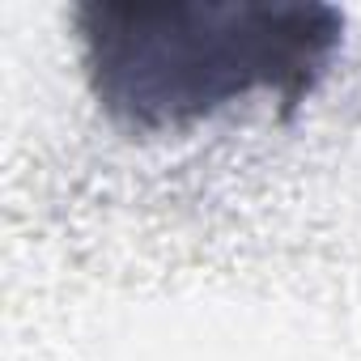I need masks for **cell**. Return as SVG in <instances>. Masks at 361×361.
Wrapping results in <instances>:
<instances>
[{
	"label": "cell",
	"instance_id": "1",
	"mask_svg": "<svg viewBox=\"0 0 361 361\" xmlns=\"http://www.w3.org/2000/svg\"><path fill=\"white\" fill-rule=\"evenodd\" d=\"M73 26L94 102L132 136L188 132L259 94L293 111L344 39L340 9L272 0H85Z\"/></svg>",
	"mask_w": 361,
	"mask_h": 361
}]
</instances>
